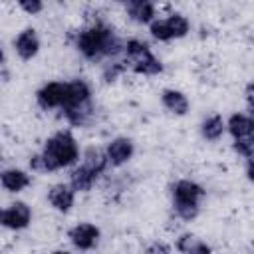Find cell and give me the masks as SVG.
<instances>
[{
	"label": "cell",
	"mask_w": 254,
	"mask_h": 254,
	"mask_svg": "<svg viewBox=\"0 0 254 254\" xmlns=\"http://www.w3.org/2000/svg\"><path fill=\"white\" fill-rule=\"evenodd\" d=\"M169 250H171V248H169L167 244H153V246L147 248V252H151V254H153V252H169Z\"/></svg>",
	"instance_id": "26"
},
{
	"label": "cell",
	"mask_w": 254,
	"mask_h": 254,
	"mask_svg": "<svg viewBox=\"0 0 254 254\" xmlns=\"http://www.w3.org/2000/svg\"><path fill=\"white\" fill-rule=\"evenodd\" d=\"M175 248H177L179 252H185V254H206V252L212 250L206 242H202L198 236H194V234H190V232L181 234V236L177 238Z\"/></svg>",
	"instance_id": "20"
},
{
	"label": "cell",
	"mask_w": 254,
	"mask_h": 254,
	"mask_svg": "<svg viewBox=\"0 0 254 254\" xmlns=\"http://www.w3.org/2000/svg\"><path fill=\"white\" fill-rule=\"evenodd\" d=\"M244 95H246L248 107H250V109H254V81L246 85V89H244Z\"/></svg>",
	"instance_id": "24"
},
{
	"label": "cell",
	"mask_w": 254,
	"mask_h": 254,
	"mask_svg": "<svg viewBox=\"0 0 254 254\" xmlns=\"http://www.w3.org/2000/svg\"><path fill=\"white\" fill-rule=\"evenodd\" d=\"M75 48L77 52L89 60V62H99L103 58H115L119 54H123L125 42H121L113 28H109L107 24H93L89 28H83L81 32H77L75 38Z\"/></svg>",
	"instance_id": "1"
},
{
	"label": "cell",
	"mask_w": 254,
	"mask_h": 254,
	"mask_svg": "<svg viewBox=\"0 0 254 254\" xmlns=\"http://www.w3.org/2000/svg\"><path fill=\"white\" fill-rule=\"evenodd\" d=\"M190 30V24L187 20V16L183 14H169L167 18H155L149 24V32L155 40L159 42H171V40H179L185 38Z\"/></svg>",
	"instance_id": "4"
},
{
	"label": "cell",
	"mask_w": 254,
	"mask_h": 254,
	"mask_svg": "<svg viewBox=\"0 0 254 254\" xmlns=\"http://www.w3.org/2000/svg\"><path fill=\"white\" fill-rule=\"evenodd\" d=\"M0 183H2L4 190H8V192H22L26 187H30L32 179H30V175L26 171L14 167V169H4L2 171Z\"/></svg>",
	"instance_id": "16"
},
{
	"label": "cell",
	"mask_w": 254,
	"mask_h": 254,
	"mask_svg": "<svg viewBox=\"0 0 254 254\" xmlns=\"http://www.w3.org/2000/svg\"><path fill=\"white\" fill-rule=\"evenodd\" d=\"M18 6H20L26 14L36 16V14H40V12L44 10V0H18Z\"/></svg>",
	"instance_id": "23"
},
{
	"label": "cell",
	"mask_w": 254,
	"mask_h": 254,
	"mask_svg": "<svg viewBox=\"0 0 254 254\" xmlns=\"http://www.w3.org/2000/svg\"><path fill=\"white\" fill-rule=\"evenodd\" d=\"M81 165H85V167L91 169L93 173L101 175V173L107 169V165H109V159H107L105 149H99V147H95V145L87 147V149L81 153Z\"/></svg>",
	"instance_id": "18"
},
{
	"label": "cell",
	"mask_w": 254,
	"mask_h": 254,
	"mask_svg": "<svg viewBox=\"0 0 254 254\" xmlns=\"http://www.w3.org/2000/svg\"><path fill=\"white\" fill-rule=\"evenodd\" d=\"M246 177L250 183H254V157H250L246 163Z\"/></svg>",
	"instance_id": "25"
},
{
	"label": "cell",
	"mask_w": 254,
	"mask_h": 254,
	"mask_svg": "<svg viewBox=\"0 0 254 254\" xmlns=\"http://www.w3.org/2000/svg\"><path fill=\"white\" fill-rule=\"evenodd\" d=\"M131 69H133L135 73H139V75H159V73L163 71V62H161L155 54H151V56L145 58L143 62L135 64Z\"/></svg>",
	"instance_id": "21"
},
{
	"label": "cell",
	"mask_w": 254,
	"mask_h": 254,
	"mask_svg": "<svg viewBox=\"0 0 254 254\" xmlns=\"http://www.w3.org/2000/svg\"><path fill=\"white\" fill-rule=\"evenodd\" d=\"M64 101H65V81H50L36 91V103L44 111L62 109Z\"/></svg>",
	"instance_id": "6"
},
{
	"label": "cell",
	"mask_w": 254,
	"mask_h": 254,
	"mask_svg": "<svg viewBox=\"0 0 254 254\" xmlns=\"http://www.w3.org/2000/svg\"><path fill=\"white\" fill-rule=\"evenodd\" d=\"M62 115L65 117V121L73 127H85L93 121L95 117V107L91 101H85V103H79V105H71V107H65L62 109Z\"/></svg>",
	"instance_id": "12"
},
{
	"label": "cell",
	"mask_w": 254,
	"mask_h": 254,
	"mask_svg": "<svg viewBox=\"0 0 254 254\" xmlns=\"http://www.w3.org/2000/svg\"><path fill=\"white\" fill-rule=\"evenodd\" d=\"M14 52L20 60L28 62L32 58H36V54L40 52V38L36 34L34 28H26L22 30L16 38H14Z\"/></svg>",
	"instance_id": "10"
},
{
	"label": "cell",
	"mask_w": 254,
	"mask_h": 254,
	"mask_svg": "<svg viewBox=\"0 0 254 254\" xmlns=\"http://www.w3.org/2000/svg\"><path fill=\"white\" fill-rule=\"evenodd\" d=\"M99 236H101L99 228L95 224H91V222H77L67 232L69 242L77 250H91V248H95L97 242H99Z\"/></svg>",
	"instance_id": "7"
},
{
	"label": "cell",
	"mask_w": 254,
	"mask_h": 254,
	"mask_svg": "<svg viewBox=\"0 0 254 254\" xmlns=\"http://www.w3.org/2000/svg\"><path fill=\"white\" fill-rule=\"evenodd\" d=\"M105 153H107L111 167H123L125 163L131 161V157L135 153V145L129 137H115L107 143Z\"/></svg>",
	"instance_id": "8"
},
{
	"label": "cell",
	"mask_w": 254,
	"mask_h": 254,
	"mask_svg": "<svg viewBox=\"0 0 254 254\" xmlns=\"http://www.w3.org/2000/svg\"><path fill=\"white\" fill-rule=\"evenodd\" d=\"M0 222L4 228L8 230H24L30 226L32 222V208L22 202V200H16V202H10L2 214H0Z\"/></svg>",
	"instance_id": "5"
},
{
	"label": "cell",
	"mask_w": 254,
	"mask_h": 254,
	"mask_svg": "<svg viewBox=\"0 0 254 254\" xmlns=\"http://www.w3.org/2000/svg\"><path fill=\"white\" fill-rule=\"evenodd\" d=\"M234 151L240 157H244V159L254 157V137H250V139H236L234 141Z\"/></svg>",
	"instance_id": "22"
},
{
	"label": "cell",
	"mask_w": 254,
	"mask_h": 254,
	"mask_svg": "<svg viewBox=\"0 0 254 254\" xmlns=\"http://www.w3.org/2000/svg\"><path fill=\"white\" fill-rule=\"evenodd\" d=\"M161 103L163 107L173 113V115H187L189 109H190V103H189V97L179 91V89H163L161 93Z\"/></svg>",
	"instance_id": "14"
},
{
	"label": "cell",
	"mask_w": 254,
	"mask_h": 254,
	"mask_svg": "<svg viewBox=\"0 0 254 254\" xmlns=\"http://www.w3.org/2000/svg\"><path fill=\"white\" fill-rule=\"evenodd\" d=\"M171 196H173V210L177 218L189 222L198 216L200 202L204 200L206 192L198 183L190 179H179L171 189Z\"/></svg>",
	"instance_id": "3"
},
{
	"label": "cell",
	"mask_w": 254,
	"mask_h": 254,
	"mask_svg": "<svg viewBox=\"0 0 254 254\" xmlns=\"http://www.w3.org/2000/svg\"><path fill=\"white\" fill-rule=\"evenodd\" d=\"M127 16L135 24H151L157 14L155 0H127Z\"/></svg>",
	"instance_id": "11"
},
{
	"label": "cell",
	"mask_w": 254,
	"mask_h": 254,
	"mask_svg": "<svg viewBox=\"0 0 254 254\" xmlns=\"http://www.w3.org/2000/svg\"><path fill=\"white\" fill-rule=\"evenodd\" d=\"M226 131L232 135V139H250L254 137V125L250 115L246 113H232L226 121Z\"/></svg>",
	"instance_id": "15"
},
{
	"label": "cell",
	"mask_w": 254,
	"mask_h": 254,
	"mask_svg": "<svg viewBox=\"0 0 254 254\" xmlns=\"http://www.w3.org/2000/svg\"><path fill=\"white\" fill-rule=\"evenodd\" d=\"M85 101H91V87L85 79H71V81H65V101H64V107H71V105H79V103H85Z\"/></svg>",
	"instance_id": "13"
},
{
	"label": "cell",
	"mask_w": 254,
	"mask_h": 254,
	"mask_svg": "<svg viewBox=\"0 0 254 254\" xmlns=\"http://www.w3.org/2000/svg\"><path fill=\"white\" fill-rule=\"evenodd\" d=\"M75 189L69 183H58L48 189V202L58 212H69L75 202Z\"/></svg>",
	"instance_id": "9"
},
{
	"label": "cell",
	"mask_w": 254,
	"mask_h": 254,
	"mask_svg": "<svg viewBox=\"0 0 254 254\" xmlns=\"http://www.w3.org/2000/svg\"><path fill=\"white\" fill-rule=\"evenodd\" d=\"M117 2H127V0H117Z\"/></svg>",
	"instance_id": "28"
},
{
	"label": "cell",
	"mask_w": 254,
	"mask_h": 254,
	"mask_svg": "<svg viewBox=\"0 0 254 254\" xmlns=\"http://www.w3.org/2000/svg\"><path fill=\"white\" fill-rule=\"evenodd\" d=\"M40 155L44 161V171L54 173L71 167L79 159V145L69 131H58L46 139Z\"/></svg>",
	"instance_id": "2"
},
{
	"label": "cell",
	"mask_w": 254,
	"mask_h": 254,
	"mask_svg": "<svg viewBox=\"0 0 254 254\" xmlns=\"http://www.w3.org/2000/svg\"><path fill=\"white\" fill-rule=\"evenodd\" d=\"M224 131H226V121L216 113L204 117L200 123V135L206 141H218L224 135Z\"/></svg>",
	"instance_id": "19"
},
{
	"label": "cell",
	"mask_w": 254,
	"mask_h": 254,
	"mask_svg": "<svg viewBox=\"0 0 254 254\" xmlns=\"http://www.w3.org/2000/svg\"><path fill=\"white\" fill-rule=\"evenodd\" d=\"M248 115H250V119H252V125H254V109H250V113H248Z\"/></svg>",
	"instance_id": "27"
},
{
	"label": "cell",
	"mask_w": 254,
	"mask_h": 254,
	"mask_svg": "<svg viewBox=\"0 0 254 254\" xmlns=\"http://www.w3.org/2000/svg\"><path fill=\"white\" fill-rule=\"evenodd\" d=\"M97 173H93L91 169H87L85 165H77L71 169L69 173V185L77 190V192H87L93 189L95 181H97Z\"/></svg>",
	"instance_id": "17"
}]
</instances>
